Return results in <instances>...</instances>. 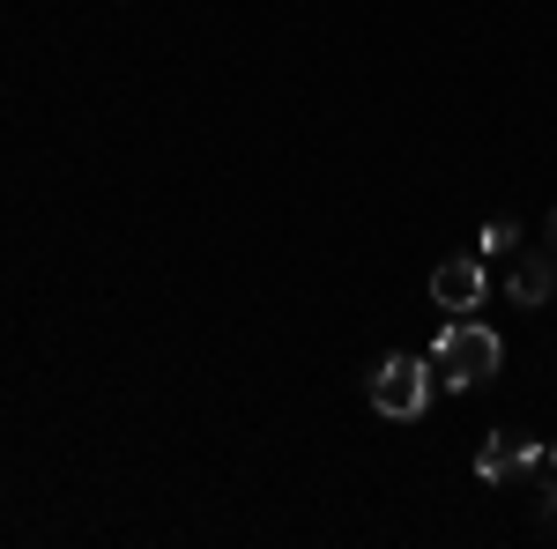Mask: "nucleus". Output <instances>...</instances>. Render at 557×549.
<instances>
[{"instance_id":"obj_1","label":"nucleus","mask_w":557,"mask_h":549,"mask_svg":"<svg viewBox=\"0 0 557 549\" xmlns=\"http://www.w3.org/2000/svg\"><path fill=\"white\" fill-rule=\"evenodd\" d=\"M424 364H431V379H438V386H454V394H469V386L498 379V364H506V341L491 335L483 320H454V327L438 335V349H431Z\"/></svg>"},{"instance_id":"obj_2","label":"nucleus","mask_w":557,"mask_h":549,"mask_svg":"<svg viewBox=\"0 0 557 549\" xmlns=\"http://www.w3.org/2000/svg\"><path fill=\"white\" fill-rule=\"evenodd\" d=\"M424 401H431V364L424 357H386L380 372H372V409L394 423H409V416H424Z\"/></svg>"},{"instance_id":"obj_3","label":"nucleus","mask_w":557,"mask_h":549,"mask_svg":"<svg viewBox=\"0 0 557 549\" xmlns=\"http://www.w3.org/2000/svg\"><path fill=\"white\" fill-rule=\"evenodd\" d=\"M528 467H543V446L520 438V431L483 438V453H475V475H483V483H513V475H528Z\"/></svg>"},{"instance_id":"obj_4","label":"nucleus","mask_w":557,"mask_h":549,"mask_svg":"<svg viewBox=\"0 0 557 549\" xmlns=\"http://www.w3.org/2000/svg\"><path fill=\"white\" fill-rule=\"evenodd\" d=\"M483 290H491V283H483V260H438V267H431V297H438L446 312H475Z\"/></svg>"},{"instance_id":"obj_5","label":"nucleus","mask_w":557,"mask_h":549,"mask_svg":"<svg viewBox=\"0 0 557 549\" xmlns=\"http://www.w3.org/2000/svg\"><path fill=\"white\" fill-rule=\"evenodd\" d=\"M550 283H557V260H550V253H520V260H513V275H506V297L535 312V304L550 297Z\"/></svg>"},{"instance_id":"obj_6","label":"nucleus","mask_w":557,"mask_h":549,"mask_svg":"<svg viewBox=\"0 0 557 549\" xmlns=\"http://www.w3.org/2000/svg\"><path fill=\"white\" fill-rule=\"evenodd\" d=\"M483 253H520V223H513V215L483 223Z\"/></svg>"},{"instance_id":"obj_7","label":"nucleus","mask_w":557,"mask_h":549,"mask_svg":"<svg viewBox=\"0 0 557 549\" xmlns=\"http://www.w3.org/2000/svg\"><path fill=\"white\" fill-rule=\"evenodd\" d=\"M543 253H550V260H557V209H550V246H543Z\"/></svg>"},{"instance_id":"obj_8","label":"nucleus","mask_w":557,"mask_h":549,"mask_svg":"<svg viewBox=\"0 0 557 549\" xmlns=\"http://www.w3.org/2000/svg\"><path fill=\"white\" fill-rule=\"evenodd\" d=\"M550 467H557V446H550Z\"/></svg>"}]
</instances>
